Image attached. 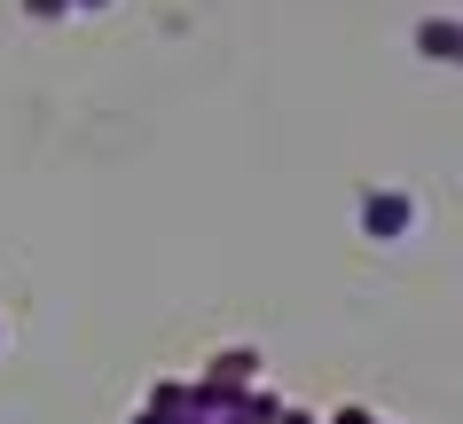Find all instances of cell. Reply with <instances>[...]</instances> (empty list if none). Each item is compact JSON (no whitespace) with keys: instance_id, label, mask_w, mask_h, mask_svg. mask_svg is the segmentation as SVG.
I'll return each instance as SVG.
<instances>
[{"instance_id":"6da1fadb","label":"cell","mask_w":463,"mask_h":424,"mask_svg":"<svg viewBox=\"0 0 463 424\" xmlns=\"http://www.w3.org/2000/svg\"><path fill=\"white\" fill-rule=\"evenodd\" d=\"M416 228V197L409 189H362V236L392 244V236H409Z\"/></svg>"},{"instance_id":"7a4b0ae2","label":"cell","mask_w":463,"mask_h":424,"mask_svg":"<svg viewBox=\"0 0 463 424\" xmlns=\"http://www.w3.org/2000/svg\"><path fill=\"white\" fill-rule=\"evenodd\" d=\"M416 55H432V63H463V16H424V24H416Z\"/></svg>"},{"instance_id":"3957f363","label":"cell","mask_w":463,"mask_h":424,"mask_svg":"<svg viewBox=\"0 0 463 424\" xmlns=\"http://www.w3.org/2000/svg\"><path fill=\"white\" fill-rule=\"evenodd\" d=\"M24 16L32 24H55V16H71V0H24Z\"/></svg>"},{"instance_id":"277c9868","label":"cell","mask_w":463,"mask_h":424,"mask_svg":"<svg viewBox=\"0 0 463 424\" xmlns=\"http://www.w3.org/2000/svg\"><path fill=\"white\" fill-rule=\"evenodd\" d=\"M71 8H87V16H95V8H110V0H71Z\"/></svg>"},{"instance_id":"5b68a950","label":"cell","mask_w":463,"mask_h":424,"mask_svg":"<svg viewBox=\"0 0 463 424\" xmlns=\"http://www.w3.org/2000/svg\"><path fill=\"white\" fill-rule=\"evenodd\" d=\"M134 424H165V409H157V417H134Z\"/></svg>"},{"instance_id":"8992f818","label":"cell","mask_w":463,"mask_h":424,"mask_svg":"<svg viewBox=\"0 0 463 424\" xmlns=\"http://www.w3.org/2000/svg\"><path fill=\"white\" fill-rule=\"evenodd\" d=\"M0 346H8V330H0Z\"/></svg>"}]
</instances>
